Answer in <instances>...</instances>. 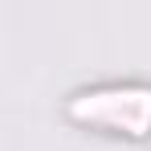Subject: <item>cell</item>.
I'll list each match as a JSON object with an SVG mask.
<instances>
[{
  "mask_svg": "<svg viewBox=\"0 0 151 151\" xmlns=\"http://www.w3.org/2000/svg\"><path fill=\"white\" fill-rule=\"evenodd\" d=\"M65 110L74 123H86V127L147 135L151 131V82L147 78H94V82L70 90Z\"/></svg>",
  "mask_w": 151,
  "mask_h": 151,
  "instance_id": "obj_1",
  "label": "cell"
}]
</instances>
